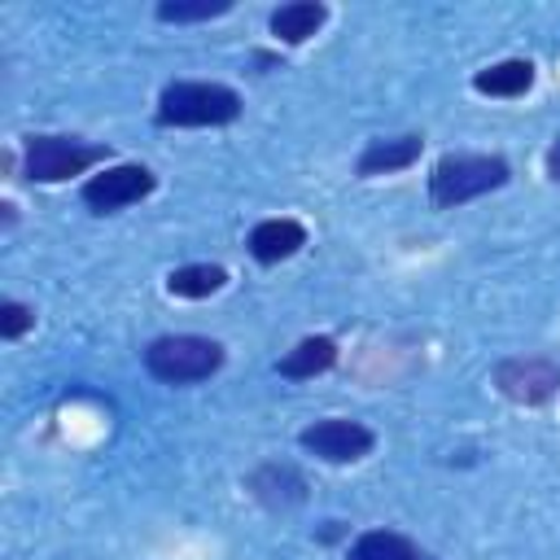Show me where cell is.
I'll return each instance as SVG.
<instances>
[{"label":"cell","instance_id":"obj_1","mask_svg":"<svg viewBox=\"0 0 560 560\" xmlns=\"http://www.w3.org/2000/svg\"><path fill=\"white\" fill-rule=\"evenodd\" d=\"M236 114H241V96L228 83L179 79V83H166L158 96L162 127H223V122H236Z\"/></svg>","mask_w":560,"mask_h":560},{"label":"cell","instance_id":"obj_2","mask_svg":"<svg viewBox=\"0 0 560 560\" xmlns=\"http://www.w3.org/2000/svg\"><path fill=\"white\" fill-rule=\"evenodd\" d=\"M508 175H512L508 162L494 153H446L429 175V197L433 206H464L481 192L503 188Z\"/></svg>","mask_w":560,"mask_h":560},{"label":"cell","instance_id":"obj_3","mask_svg":"<svg viewBox=\"0 0 560 560\" xmlns=\"http://www.w3.org/2000/svg\"><path fill=\"white\" fill-rule=\"evenodd\" d=\"M219 363H223V346L214 337H197V332H171V337L149 341V350H144L149 376H158L166 385L206 381L210 372H219Z\"/></svg>","mask_w":560,"mask_h":560},{"label":"cell","instance_id":"obj_4","mask_svg":"<svg viewBox=\"0 0 560 560\" xmlns=\"http://www.w3.org/2000/svg\"><path fill=\"white\" fill-rule=\"evenodd\" d=\"M105 158H109L105 144H88L74 136H31L22 144V175L35 184H61L70 175L92 171Z\"/></svg>","mask_w":560,"mask_h":560},{"label":"cell","instance_id":"obj_5","mask_svg":"<svg viewBox=\"0 0 560 560\" xmlns=\"http://www.w3.org/2000/svg\"><path fill=\"white\" fill-rule=\"evenodd\" d=\"M153 171L140 166V162H114V166H101L88 184H83V206L96 210V214H114L122 206H136L140 197L153 192Z\"/></svg>","mask_w":560,"mask_h":560},{"label":"cell","instance_id":"obj_6","mask_svg":"<svg viewBox=\"0 0 560 560\" xmlns=\"http://www.w3.org/2000/svg\"><path fill=\"white\" fill-rule=\"evenodd\" d=\"M298 446H302L306 455L324 459V464H354V459H363V455L376 446V438H372L368 424L346 420V416H332V420L306 424V429L298 433Z\"/></svg>","mask_w":560,"mask_h":560},{"label":"cell","instance_id":"obj_7","mask_svg":"<svg viewBox=\"0 0 560 560\" xmlns=\"http://www.w3.org/2000/svg\"><path fill=\"white\" fill-rule=\"evenodd\" d=\"M494 389L521 407H538L560 389V363L551 359H503L494 368Z\"/></svg>","mask_w":560,"mask_h":560},{"label":"cell","instance_id":"obj_8","mask_svg":"<svg viewBox=\"0 0 560 560\" xmlns=\"http://www.w3.org/2000/svg\"><path fill=\"white\" fill-rule=\"evenodd\" d=\"M302 245H306V228H302L298 219H262V223H254V232H249V254H254L262 267L293 258Z\"/></svg>","mask_w":560,"mask_h":560},{"label":"cell","instance_id":"obj_9","mask_svg":"<svg viewBox=\"0 0 560 560\" xmlns=\"http://www.w3.org/2000/svg\"><path fill=\"white\" fill-rule=\"evenodd\" d=\"M424 140L420 136H389V140H368V149L359 153V175L372 179V175H389V171H402L420 158Z\"/></svg>","mask_w":560,"mask_h":560},{"label":"cell","instance_id":"obj_10","mask_svg":"<svg viewBox=\"0 0 560 560\" xmlns=\"http://www.w3.org/2000/svg\"><path fill=\"white\" fill-rule=\"evenodd\" d=\"M324 18H328V9L319 4V0H289V4H280L276 13H271V35L280 39V44H306L319 26H324Z\"/></svg>","mask_w":560,"mask_h":560},{"label":"cell","instance_id":"obj_11","mask_svg":"<svg viewBox=\"0 0 560 560\" xmlns=\"http://www.w3.org/2000/svg\"><path fill=\"white\" fill-rule=\"evenodd\" d=\"M332 363H337V341L319 332V337H302V341L276 363V372L289 376V381H311V376L328 372Z\"/></svg>","mask_w":560,"mask_h":560},{"label":"cell","instance_id":"obj_12","mask_svg":"<svg viewBox=\"0 0 560 560\" xmlns=\"http://www.w3.org/2000/svg\"><path fill=\"white\" fill-rule=\"evenodd\" d=\"M249 490H254L267 508H293V503H302L306 481H302V472L289 468V464H262V468L249 477Z\"/></svg>","mask_w":560,"mask_h":560},{"label":"cell","instance_id":"obj_13","mask_svg":"<svg viewBox=\"0 0 560 560\" xmlns=\"http://www.w3.org/2000/svg\"><path fill=\"white\" fill-rule=\"evenodd\" d=\"M472 88L486 96H525L534 88V61H525V57L494 61V66L472 74Z\"/></svg>","mask_w":560,"mask_h":560},{"label":"cell","instance_id":"obj_14","mask_svg":"<svg viewBox=\"0 0 560 560\" xmlns=\"http://www.w3.org/2000/svg\"><path fill=\"white\" fill-rule=\"evenodd\" d=\"M346 560H429L411 538H402L398 529H368L354 538Z\"/></svg>","mask_w":560,"mask_h":560},{"label":"cell","instance_id":"obj_15","mask_svg":"<svg viewBox=\"0 0 560 560\" xmlns=\"http://www.w3.org/2000/svg\"><path fill=\"white\" fill-rule=\"evenodd\" d=\"M228 284V271L219 267V262H184V267H175L171 276H166V289L175 293V298H210V293H219Z\"/></svg>","mask_w":560,"mask_h":560},{"label":"cell","instance_id":"obj_16","mask_svg":"<svg viewBox=\"0 0 560 560\" xmlns=\"http://www.w3.org/2000/svg\"><path fill=\"white\" fill-rule=\"evenodd\" d=\"M228 9H232V0H162L158 18L162 22H210Z\"/></svg>","mask_w":560,"mask_h":560},{"label":"cell","instance_id":"obj_17","mask_svg":"<svg viewBox=\"0 0 560 560\" xmlns=\"http://www.w3.org/2000/svg\"><path fill=\"white\" fill-rule=\"evenodd\" d=\"M31 324H35V311H31L26 302H13V298L0 302V337H4V341H18Z\"/></svg>","mask_w":560,"mask_h":560},{"label":"cell","instance_id":"obj_18","mask_svg":"<svg viewBox=\"0 0 560 560\" xmlns=\"http://www.w3.org/2000/svg\"><path fill=\"white\" fill-rule=\"evenodd\" d=\"M547 179H556V184H560V140L547 149Z\"/></svg>","mask_w":560,"mask_h":560}]
</instances>
